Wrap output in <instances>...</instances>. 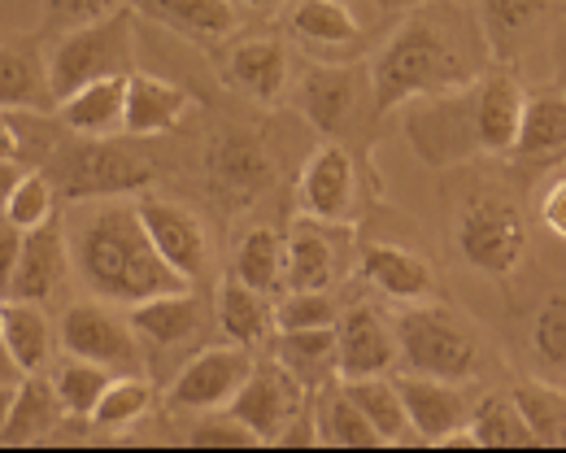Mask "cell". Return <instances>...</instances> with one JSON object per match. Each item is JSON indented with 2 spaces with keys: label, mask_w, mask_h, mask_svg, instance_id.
<instances>
[{
  "label": "cell",
  "mask_w": 566,
  "mask_h": 453,
  "mask_svg": "<svg viewBox=\"0 0 566 453\" xmlns=\"http://www.w3.org/2000/svg\"><path fill=\"white\" fill-rule=\"evenodd\" d=\"M375 114H392L410 101L458 92L493 66L484 22L458 0H423L406 9L397 31L370 53Z\"/></svg>",
  "instance_id": "cell-1"
},
{
  "label": "cell",
  "mask_w": 566,
  "mask_h": 453,
  "mask_svg": "<svg viewBox=\"0 0 566 453\" xmlns=\"http://www.w3.org/2000/svg\"><path fill=\"white\" fill-rule=\"evenodd\" d=\"M71 257L83 288L101 302L140 305L148 297L188 293L192 284L157 253L144 219L127 201H105L71 219Z\"/></svg>",
  "instance_id": "cell-2"
},
{
  "label": "cell",
  "mask_w": 566,
  "mask_h": 453,
  "mask_svg": "<svg viewBox=\"0 0 566 453\" xmlns=\"http://www.w3.org/2000/svg\"><path fill=\"white\" fill-rule=\"evenodd\" d=\"M44 44H49V87H53V101L62 105L66 96H74L78 87H87L96 78L136 71V62H140V13H136V4H127L109 18L62 31Z\"/></svg>",
  "instance_id": "cell-3"
},
{
  "label": "cell",
  "mask_w": 566,
  "mask_h": 453,
  "mask_svg": "<svg viewBox=\"0 0 566 453\" xmlns=\"http://www.w3.org/2000/svg\"><path fill=\"white\" fill-rule=\"evenodd\" d=\"M392 327H397V354L406 358L410 371L453 379V383H471V379L484 376L480 336L453 309L415 302L397 314Z\"/></svg>",
  "instance_id": "cell-4"
},
{
  "label": "cell",
  "mask_w": 566,
  "mask_h": 453,
  "mask_svg": "<svg viewBox=\"0 0 566 453\" xmlns=\"http://www.w3.org/2000/svg\"><path fill=\"white\" fill-rule=\"evenodd\" d=\"M44 175L57 183V197L66 201H92V197H123L144 192L153 183V166L127 145H114L109 136H87L71 145H44L40 152Z\"/></svg>",
  "instance_id": "cell-5"
},
{
  "label": "cell",
  "mask_w": 566,
  "mask_h": 453,
  "mask_svg": "<svg viewBox=\"0 0 566 453\" xmlns=\"http://www.w3.org/2000/svg\"><path fill=\"white\" fill-rule=\"evenodd\" d=\"M453 253L480 271L505 280L527 257V219L505 192H471L453 219Z\"/></svg>",
  "instance_id": "cell-6"
},
{
  "label": "cell",
  "mask_w": 566,
  "mask_h": 453,
  "mask_svg": "<svg viewBox=\"0 0 566 453\" xmlns=\"http://www.w3.org/2000/svg\"><path fill=\"white\" fill-rule=\"evenodd\" d=\"M57 340H62L66 354L87 358V362H101V367H109L114 376H144V367H148V354H144L132 318L114 314L109 305H101V302L71 305V309L62 314Z\"/></svg>",
  "instance_id": "cell-7"
},
{
  "label": "cell",
  "mask_w": 566,
  "mask_h": 453,
  "mask_svg": "<svg viewBox=\"0 0 566 453\" xmlns=\"http://www.w3.org/2000/svg\"><path fill=\"white\" fill-rule=\"evenodd\" d=\"M406 140L427 166H453L480 152L475 140V109H471V83L458 92H440L410 101L406 114Z\"/></svg>",
  "instance_id": "cell-8"
},
{
  "label": "cell",
  "mask_w": 566,
  "mask_h": 453,
  "mask_svg": "<svg viewBox=\"0 0 566 453\" xmlns=\"http://www.w3.org/2000/svg\"><path fill=\"white\" fill-rule=\"evenodd\" d=\"M375 105L370 92V66H349V62H318L296 83V109L327 136L354 131L361 118V105Z\"/></svg>",
  "instance_id": "cell-9"
},
{
  "label": "cell",
  "mask_w": 566,
  "mask_h": 453,
  "mask_svg": "<svg viewBox=\"0 0 566 453\" xmlns=\"http://www.w3.org/2000/svg\"><path fill=\"white\" fill-rule=\"evenodd\" d=\"M305 397H310V388L292 376L283 362L271 358V362H258L253 367V376L240 383V392L227 401V410L240 423H249L258 432V441L266 445V441H280L283 432L301 419Z\"/></svg>",
  "instance_id": "cell-10"
},
{
  "label": "cell",
  "mask_w": 566,
  "mask_h": 453,
  "mask_svg": "<svg viewBox=\"0 0 566 453\" xmlns=\"http://www.w3.org/2000/svg\"><path fill=\"white\" fill-rule=\"evenodd\" d=\"M357 197H361L357 161L345 145H318L305 157L296 179V206L305 219L349 227L357 219Z\"/></svg>",
  "instance_id": "cell-11"
},
{
  "label": "cell",
  "mask_w": 566,
  "mask_h": 453,
  "mask_svg": "<svg viewBox=\"0 0 566 453\" xmlns=\"http://www.w3.org/2000/svg\"><path fill=\"white\" fill-rule=\"evenodd\" d=\"M144 219L148 240L157 244V253L197 288L210 280V231L206 223L184 206V201H170V197H140L136 201Z\"/></svg>",
  "instance_id": "cell-12"
},
{
  "label": "cell",
  "mask_w": 566,
  "mask_h": 453,
  "mask_svg": "<svg viewBox=\"0 0 566 453\" xmlns=\"http://www.w3.org/2000/svg\"><path fill=\"white\" fill-rule=\"evenodd\" d=\"M218 78L258 101V105H275L287 92V44L275 31H258V35H240L227 49L218 44Z\"/></svg>",
  "instance_id": "cell-13"
},
{
  "label": "cell",
  "mask_w": 566,
  "mask_h": 453,
  "mask_svg": "<svg viewBox=\"0 0 566 453\" xmlns=\"http://www.w3.org/2000/svg\"><path fill=\"white\" fill-rule=\"evenodd\" d=\"M253 367H258V358L244 345L206 349L170 383L166 405L170 410H218V405H227L240 392V383L253 376Z\"/></svg>",
  "instance_id": "cell-14"
},
{
  "label": "cell",
  "mask_w": 566,
  "mask_h": 453,
  "mask_svg": "<svg viewBox=\"0 0 566 453\" xmlns=\"http://www.w3.org/2000/svg\"><path fill=\"white\" fill-rule=\"evenodd\" d=\"M210 188L227 206H244L275 179V152L253 131H222L206 152Z\"/></svg>",
  "instance_id": "cell-15"
},
{
  "label": "cell",
  "mask_w": 566,
  "mask_h": 453,
  "mask_svg": "<svg viewBox=\"0 0 566 453\" xmlns=\"http://www.w3.org/2000/svg\"><path fill=\"white\" fill-rule=\"evenodd\" d=\"M71 231L49 219L44 227H31L22 231V249H18V271H13V288L9 297L13 302H53L66 280H71Z\"/></svg>",
  "instance_id": "cell-16"
},
{
  "label": "cell",
  "mask_w": 566,
  "mask_h": 453,
  "mask_svg": "<svg viewBox=\"0 0 566 453\" xmlns=\"http://www.w3.org/2000/svg\"><path fill=\"white\" fill-rule=\"evenodd\" d=\"M0 109H27V114L57 109L49 87V44L40 31L0 35Z\"/></svg>",
  "instance_id": "cell-17"
},
{
  "label": "cell",
  "mask_w": 566,
  "mask_h": 453,
  "mask_svg": "<svg viewBox=\"0 0 566 453\" xmlns=\"http://www.w3.org/2000/svg\"><path fill=\"white\" fill-rule=\"evenodd\" d=\"M523 83L510 75V66H489L471 83V109H475V140L489 157H510L518 118H523Z\"/></svg>",
  "instance_id": "cell-18"
},
{
  "label": "cell",
  "mask_w": 566,
  "mask_h": 453,
  "mask_svg": "<svg viewBox=\"0 0 566 453\" xmlns=\"http://www.w3.org/2000/svg\"><path fill=\"white\" fill-rule=\"evenodd\" d=\"M357 275L392 302H431L436 297L431 262L423 253H415L406 244H392V240H366L357 249Z\"/></svg>",
  "instance_id": "cell-19"
},
{
  "label": "cell",
  "mask_w": 566,
  "mask_h": 453,
  "mask_svg": "<svg viewBox=\"0 0 566 453\" xmlns=\"http://www.w3.org/2000/svg\"><path fill=\"white\" fill-rule=\"evenodd\" d=\"M336 340H340V379L384 376L397 362V327L370 302H354L336 318Z\"/></svg>",
  "instance_id": "cell-20"
},
{
  "label": "cell",
  "mask_w": 566,
  "mask_h": 453,
  "mask_svg": "<svg viewBox=\"0 0 566 453\" xmlns=\"http://www.w3.org/2000/svg\"><path fill=\"white\" fill-rule=\"evenodd\" d=\"M392 383H397V392H401V401H406L410 428H415L423 441L440 445L444 436H453L458 428H467L471 401H467L462 383L440 379V376H419V371H406V376H397Z\"/></svg>",
  "instance_id": "cell-21"
},
{
  "label": "cell",
  "mask_w": 566,
  "mask_h": 453,
  "mask_svg": "<svg viewBox=\"0 0 566 453\" xmlns=\"http://www.w3.org/2000/svg\"><path fill=\"white\" fill-rule=\"evenodd\" d=\"M287 35L318 62H349V53L366 40L345 0H287Z\"/></svg>",
  "instance_id": "cell-22"
},
{
  "label": "cell",
  "mask_w": 566,
  "mask_h": 453,
  "mask_svg": "<svg viewBox=\"0 0 566 453\" xmlns=\"http://www.w3.org/2000/svg\"><path fill=\"white\" fill-rule=\"evenodd\" d=\"M136 13L201 49H218L240 31L235 0H136Z\"/></svg>",
  "instance_id": "cell-23"
},
{
  "label": "cell",
  "mask_w": 566,
  "mask_h": 453,
  "mask_svg": "<svg viewBox=\"0 0 566 453\" xmlns=\"http://www.w3.org/2000/svg\"><path fill=\"white\" fill-rule=\"evenodd\" d=\"M336 223H318L305 219L292 227V235L283 240V288L287 293H323L336 284L340 275V253L332 244Z\"/></svg>",
  "instance_id": "cell-24"
},
{
  "label": "cell",
  "mask_w": 566,
  "mask_h": 453,
  "mask_svg": "<svg viewBox=\"0 0 566 453\" xmlns=\"http://www.w3.org/2000/svg\"><path fill=\"white\" fill-rule=\"evenodd\" d=\"M566 157V87H536L523 96V118L510 161L549 166Z\"/></svg>",
  "instance_id": "cell-25"
},
{
  "label": "cell",
  "mask_w": 566,
  "mask_h": 453,
  "mask_svg": "<svg viewBox=\"0 0 566 453\" xmlns=\"http://www.w3.org/2000/svg\"><path fill=\"white\" fill-rule=\"evenodd\" d=\"M127 318H132L140 345L157 349V354H170V349H184L201 336L206 305L188 288V293H166V297H148V302L132 305Z\"/></svg>",
  "instance_id": "cell-26"
},
{
  "label": "cell",
  "mask_w": 566,
  "mask_h": 453,
  "mask_svg": "<svg viewBox=\"0 0 566 453\" xmlns=\"http://www.w3.org/2000/svg\"><path fill=\"white\" fill-rule=\"evenodd\" d=\"M192 105V92L153 75V71H132L127 75V109H123V131L127 136H161L170 131Z\"/></svg>",
  "instance_id": "cell-27"
},
{
  "label": "cell",
  "mask_w": 566,
  "mask_h": 453,
  "mask_svg": "<svg viewBox=\"0 0 566 453\" xmlns=\"http://www.w3.org/2000/svg\"><path fill=\"white\" fill-rule=\"evenodd\" d=\"M123 109H127V75H109L66 96L57 105V123L74 136H114L123 131Z\"/></svg>",
  "instance_id": "cell-28"
},
{
  "label": "cell",
  "mask_w": 566,
  "mask_h": 453,
  "mask_svg": "<svg viewBox=\"0 0 566 453\" xmlns=\"http://www.w3.org/2000/svg\"><path fill=\"white\" fill-rule=\"evenodd\" d=\"M275 362H283L310 392L327 388L332 376H340V340H336V327H292V331H280Z\"/></svg>",
  "instance_id": "cell-29"
},
{
  "label": "cell",
  "mask_w": 566,
  "mask_h": 453,
  "mask_svg": "<svg viewBox=\"0 0 566 453\" xmlns=\"http://www.w3.org/2000/svg\"><path fill=\"white\" fill-rule=\"evenodd\" d=\"M218 327L231 345H244V349H262L280 327H275V305L266 302V293L240 284L235 275L222 280L218 288Z\"/></svg>",
  "instance_id": "cell-30"
},
{
  "label": "cell",
  "mask_w": 566,
  "mask_h": 453,
  "mask_svg": "<svg viewBox=\"0 0 566 453\" xmlns=\"http://www.w3.org/2000/svg\"><path fill=\"white\" fill-rule=\"evenodd\" d=\"M62 401H57V388L53 379L44 376H22L18 379V392H13V410H9V423H4V445H40L57 432L62 423Z\"/></svg>",
  "instance_id": "cell-31"
},
{
  "label": "cell",
  "mask_w": 566,
  "mask_h": 453,
  "mask_svg": "<svg viewBox=\"0 0 566 453\" xmlns=\"http://www.w3.org/2000/svg\"><path fill=\"white\" fill-rule=\"evenodd\" d=\"M0 340H4V349L13 354V362L22 367V376H40L44 367H49V358H53V345H57V336H53V323H49V314H44V305L35 302H4V327H0Z\"/></svg>",
  "instance_id": "cell-32"
},
{
  "label": "cell",
  "mask_w": 566,
  "mask_h": 453,
  "mask_svg": "<svg viewBox=\"0 0 566 453\" xmlns=\"http://www.w3.org/2000/svg\"><path fill=\"white\" fill-rule=\"evenodd\" d=\"M554 0H484V35H489V49L501 66L514 62V53L527 44V35L536 31V22L549 13Z\"/></svg>",
  "instance_id": "cell-33"
},
{
  "label": "cell",
  "mask_w": 566,
  "mask_h": 453,
  "mask_svg": "<svg viewBox=\"0 0 566 453\" xmlns=\"http://www.w3.org/2000/svg\"><path fill=\"white\" fill-rule=\"evenodd\" d=\"M340 392L354 401L357 410L370 419V428L384 436V445H397L406 432H410V419H406V401L397 392V383L388 376H361L345 379Z\"/></svg>",
  "instance_id": "cell-34"
},
{
  "label": "cell",
  "mask_w": 566,
  "mask_h": 453,
  "mask_svg": "<svg viewBox=\"0 0 566 453\" xmlns=\"http://www.w3.org/2000/svg\"><path fill=\"white\" fill-rule=\"evenodd\" d=\"M231 275L258 293H280L283 288V235L275 227H253L240 235L235 244V262H231Z\"/></svg>",
  "instance_id": "cell-35"
},
{
  "label": "cell",
  "mask_w": 566,
  "mask_h": 453,
  "mask_svg": "<svg viewBox=\"0 0 566 453\" xmlns=\"http://www.w3.org/2000/svg\"><path fill=\"white\" fill-rule=\"evenodd\" d=\"M467 432H471V441L480 450H523V445H536L510 392H489L480 405H471Z\"/></svg>",
  "instance_id": "cell-36"
},
{
  "label": "cell",
  "mask_w": 566,
  "mask_h": 453,
  "mask_svg": "<svg viewBox=\"0 0 566 453\" xmlns=\"http://www.w3.org/2000/svg\"><path fill=\"white\" fill-rule=\"evenodd\" d=\"M510 397H514V405H518V414H523V423H527V432H532L536 445H566V392L563 388L527 379V383H518Z\"/></svg>",
  "instance_id": "cell-37"
},
{
  "label": "cell",
  "mask_w": 566,
  "mask_h": 453,
  "mask_svg": "<svg viewBox=\"0 0 566 453\" xmlns=\"http://www.w3.org/2000/svg\"><path fill=\"white\" fill-rule=\"evenodd\" d=\"M527 345H532V358L545 376L566 379V293H549L536 305L532 327H527Z\"/></svg>",
  "instance_id": "cell-38"
},
{
  "label": "cell",
  "mask_w": 566,
  "mask_h": 453,
  "mask_svg": "<svg viewBox=\"0 0 566 453\" xmlns=\"http://www.w3.org/2000/svg\"><path fill=\"white\" fill-rule=\"evenodd\" d=\"M109 379H114L109 367L66 354V362L53 371V388H57V401H62V410L71 419H92V410H96L101 392L109 388Z\"/></svg>",
  "instance_id": "cell-39"
},
{
  "label": "cell",
  "mask_w": 566,
  "mask_h": 453,
  "mask_svg": "<svg viewBox=\"0 0 566 453\" xmlns=\"http://www.w3.org/2000/svg\"><path fill=\"white\" fill-rule=\"evenodd\" d=\"M153 401H157V392H153V383L144 376H114L109 388L101 392L96 410H92V423L105 428V432L132 428V423H140L144 414L153 410Z\"/></svg>",
  "instance_id": "cell-40"
},
{
  "label": "cell",
  "mask_w": 566,
  "mask_h": 453,
  "mask_svg": "<svg viewBox=\"0 0 566 453\" xmlns=\"http://www.w3.org/2000/svg\"><path fill=\"white\" fill-rule=\"evenodd\" d=\"M323 436H327V445H340V450H384V436L370 428V419L357 410L340 388L327 397V410H323Z\"/></svg>",
  "instance_id": "cell-41"
},
{
  "label": "cell",
  "mask_w": 566,
  "mask_h": 453,
  "mask_svg": "<svg viewBox=\"0 0 566 453\" xmlns=\"http://www.w3.org/2000/svg\"><path fill=\"white\" fill-rule=\"evenodd\" d=\"M4 219L18 231H31V227H44L49 219H57V183L44 170H27L22 183L13 188L9 206H4Z\"/></svg>",
  "instance_id": "cell-42"
},
{
  "label": "cell",
  "mask_w": 566,
  "mask_h": 453,
  "mask_svg": "<svg viewBox=\"0 0 566 453\" xmlns=\"http://www.w3.org/2000/svg\"><path fill=\"white\" fill-rule=\"evenodd\" d=\"M184 445H192V450H253V445H262L258 441V432L249 428V423H240L231 410H206V419L188 432V441Z\"/></svg>",
  "instance_id": "cell-43"
},
{
  "label": "cell",
  "mask_w": 566,
  "mask_h": 453,
  "mask_svg": "<svg viewBox=\"0 0 566 453\" xmlns=\"http://www.w3.org/2000/svg\"><path fill=\"white\" fill-rule=\"evenodd\" d=\"M340 318V305L336 297L323 288V293H283V302L275 305V327L292 331V327H336Z\"/></svg>",
  "instance_id": "cell-44"
},
{
  "label": "cell",
  "mask_w": 566,
  "mask_h": 453,
  "mask_svg": "<svg viewBox=\"0 0 566 453\" xmlns=\"http://www.w3.org/2000/svg\"><path fill=\"white\" fill-rule=\"evenodd\" d=\"M132 0H44V22H40V35L53 40L62 31H74V27H87L96 18H109L118 9H127Z\"/></svg>",
  "instance_id": "cell-45"
},
{
  "label": "cell",
  "mask_w": 566,
  "mask_h": 453,
  "mask_svg": "<svg viewBox=\"0 0 566 453\" xmlns=\"http://www.w3.org/2000/svg\"><path fill=\"white\" fill-rule=\"evenodd\" d=\"M541 223H545V231H554L558 240H566V175L545 188V197H541Z\"/></svg>",
  "instance_id": "cell-46"
},
{
  "label": "cell",
  "mask_w": 566,
  "mask_h": 453,
  "mask_svg": "<svg viewBox=\"0 0 566 453\" xmlns=\"http://www.w3.org/2000/svg\"><path fill=\"white\" fill-rule=\"evenodd\" d=\"M18 249H22V231L4 219V223H0V297H9V288H13Z\"/></svg>",
  "instance_id": "cell-47"
},
{
  "label": "cell",
  "mask_w": 566,
  "mask_h": 453,
  "mask_svg": "<svg viewBox=\"0 0 566 453\" xmlns=\"http://www.w3.org/2000/svg\"><path fill=\"white\" fill-rule=\"evenodd\" d=\"M22 175H27V166H22V157H0V214H4V206H9V197H13V188L22 183Z\"/></svg>",
  "instance_id": "cell-48"
},
{
  "label": "cell",
  "mask_w": 566,
  "mask_h": 453,
  "mask_svg": "<svg viewBox=\"0 0 566 453\" xmlns=\"http://www.w3.org/2000/svg\"><path fill=\"white\" fill-rule=\"evenodd\" d=\"M0 157H22V140H18V123L9 118V109H0Z\"/></svg>",
  "instance_id": "cell-49"
},
{
  "label": "cell",
  "mask_w": 566,
  "mask_h": 453,
  "mask_svg": "<svg viewBox=\"0 0 566 453\" xmlns=\"http://www.w3.org/2000/svg\"><path fill=\"white\" fill-rule=\"evenodd\" d=\"M22 379V367L13 362V354L4 349V340H0V383H18Z\"/></svg>",
  "instance_id": "cell-50"
},
{
  "label": "cell",
  "mask_w": 566,
  "mask_h": 453,
  "mask_svg": "<svg viewBox=\"0 0 566 453\" xmlns=\"http://www.w3.org/2000/svg\"><path fill=\"white\" fill-rule=\"evenodd\" d=\"M283 4L287 0H235V9H244V13H275Z\"/></svg>",
  "instance_id": "cell-51"
},
{
  "label": "cell",
  "mask_w": 566,
  "mask_h": 453,
  "mask_svg": "<svg viewBox=\"0 0 566 453\" xmlns=\"http://www.w3.org/2000/svg\"><path fill=\"white\" fill-rule=\"evenodd\" d=\"M13 392H18V383H0V436H4V423H9V410H13Z\"/></svg>",
  "instance_id": "cell-52"
},
{
  "label": "cell",
  "mask_w": 566,
  "mask_h": 453,
  "mask_svg": "<svg viewBox=\"0 0 566 453\" xmlns=\"http://www.w3.org/2000/svg\"><path fill=\"white\" fill-rule=\"evenodd\" d=\"M384 13H401V9H415V4H423V0H375Z\"/></svg>",
  "instance_id": "cell-53"
},
{
  "label": "cell",
  "mask_w": 566,
  "mask_h": 453,
  "mask_svg": "<svg viewBox=\"0 0 566 453\" xmlns=\"http://www.w3.org/2000/svg\"><path fill=\"white\" fill-rule=\"evenodd\" d=\"M132 4H136V0H132Z\"/></svg>",
  "instance_id": "cell-54"
}]
</instances>
